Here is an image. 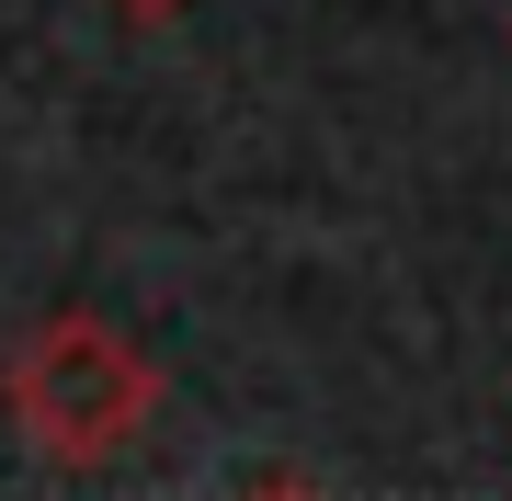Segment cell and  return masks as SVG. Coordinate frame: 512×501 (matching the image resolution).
I'll return each instance as SVG.
<instances>
[{
	"mask_svg": "<svg viewBox=\"0 0 512 501\" xmlns=\"http://www.w3.org/2000/svg\"><path fill=\"white\" fill-rule=\"evenodd\" d=\"M0 410L46 467H114L160 410V365L92 308H46L0 353Z\"/></svg>",
	"mask_w": 512,
	"mask_h": 501,
	"instance_id": "1",
	"label": "cell"
},
{
	"mask_svg": "<svg viewBox=\"0 0 512 501\" xmlns=\"http://www.w3.org/2000/svg\"><path fill=\"white\" fill-rule=\"evenodd\" d=\"M251 501H330V490H319V479H262Z\"/></svg>",
	"mask_w": 512,
	"mask_h": 501,
	"instance_id": "2",
	"label": "cell"
},
{
	"mask_svg": "<svg viewBox=\"0 0 512 501\" xmlns=\"http://www.w3.org/2000/svg\"><path fill=\"white\" fill-rule=\"evenodd\" d=\"M126 23H171V12H194V0H114Z\"/></svg>",
	"mask_w": 512,
	"mask_h": 501,
	"instance_id": "3",
	"label": "cell"
}]
</instances>
